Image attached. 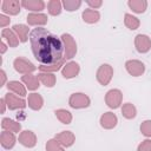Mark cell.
Wrapping results in <instances>:
<instances>
[{
  "label": "cell",
  "instance_id": "1",
  "mask_svg": "<svg viewBox=\"0 0 151 151\" xmlns=\"http://www.w3.org/2000/svg\"><path fill=\"white\" fill-rule=\"evenodd\" d=\"M29 42L35 59L44 65L57 64L63 58L65 48L61 39L47 28H34L29 34Z\"/></svg>",
  "mask_w": 151,
  "mask_h": 151
}]
</instances>
